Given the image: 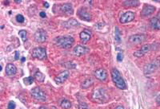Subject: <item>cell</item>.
<instances>
[{
  "mask_svg": "<svg viewBox=\"0 0 160 109\" xmlns=\"http://www.w3.org/2000/svg\"><path fill=\"white\" fill-rule=\"evenodd\" d=\"M75 42L74 38L69 35L66 36H59L55 38L54 43L56 46L62 49H68L73 46V44Z\"/></svg>",
  "mask_w": 160,
  "mask_h": 109,
  "instance_id": "obj_1",
  "label": "cell"
},
{
  "mask_svg": "<svg viewBox=\"0 0 160 109\" xmlns=\"http://www.w3.org/2000/svg\"><path fill=\"white\" fill-rule=\"evenodd\" d=\"M111 74L113 83L115 84V85L118 89H122V90H124V89H127V84H126L125 80L122 78V75L120 74L118 69H112V70L111 72Z\"/></svg>",
  "mask_w": 160,
  "mask_h": 109,
  "instance_id": "obj_2",
  "label": "cell"
},
{
  "mask_svg": "<svg viewBox=\"0 0 160 109\" xmlns=\"http://www.w3.org/2000/svg\"><path fill=\"white\" fill-rule=\"evenodd\" d=\"M92 100L97 102L98 104H103L104 102L107 101L108 96L106 94V92L102 89H97L93 91L91 95Z\"/></svg>",
  "mask_w": 160,
  "mask_h": 109,
  "instance_id": "obj_3",
  "label": "cell"
},
{
  "mask_svg": "<svg viewBox=\"0 0 160 109\" xmlns=\"http://www.w3.org/2000/svg\"><path fill=\"white\" fill-rule=\"evenodd\" d=\"M160 65V61L158 60H154L151 61L150 63L147 64L144 66L143 68V73L146 76H149V75L152 74L153 73H155L158 69V66Z\"/></svg>",
  "mask_w": 160,
  "mask_h": 109,
  "instance_id": "obj_4",
  "label": "cell"
},
{
  "mask_svg": "<svg viewBox=\"0 0 160 109\" xmlns=\"http://www.w3.org/2000/svg\"><path fill=\"white\" fill-rule=\"evenodd\" d=\"M31 97L38 101L44 102L47 100V95L39 87H35L31 90Z\"/></svg>",
  "mask_w": 160,
  "mask_h": 109,
  "instance_id": "obj_5",
  "label": "cell"
},
{
  "mask_svg": "<svg viewBox=\"0 0 160 109\" xmlns=\"http://www.w3.org/2000/svg\"><path fill=\"white\" fill-rule=\"evenodd\" d=\"M31 55L34 58H37L38 60H44L47 58V52L45 48L37 47L32 50Z\"/></svg>",
  "mask_w": 160,
  "mask_h": 109,
  "instance_id": "obj_6",
  "label": "cell"
},
{
  "mask_svg": "<svg viewBox=\"0 0 160 109\" xmlns=\"http://www.w3.org/2000/svg\"><path fill=\"white\" fill-rule=\"evenodd\" d=\"M34 38H35V42L38 43H43L47 41V38H48L47 32L43 29L37 30L34 35Z\"/></svg>",
  "mask_w": 160,
  "mask_h": 109,
  "instance_id": "obj_7",
  "label": "cell"
},
{
  "mask_svg": "<svg viewBox=\"0 0 160 109\" xmlns=\"http://www.w3.org/2000/svg\"><path fill=\"white\" fill-rule=\"evenodd\" d=\"M135 13L132 12V11H128V12L123 13L121 17L119 18V22L120 23L125 24L128 23V22H131L135 19Z\"/></svg>",
  "mask_w": 160,
  "mask_h": 109,
  "instance_id": "obj_8",
  "label": "cell"
},
{
  "mask_svg": "<svg viewBox=\"0 0 160 109\" xmlns=\"http://www.w3.org/2000/svg\"><path fill=\"white\" fill-rule=\"evenodd\" d=\"M59 11L62 14L65 15H73L74 14V9H73V6L71 3L69 2H66V3L60 4L59 5Z\"/></svg>",
  "mask_w": 160,
  "mask_h": 109,
  "instance_id": "obj_9",
  "label": "cell"
},
{
  "mask_svg": "<svg viewBox=\"0 0 160 109\" xmlns=\"http://www.w3.org/2000/svg\"><path fill=\"white\" fill-rule=\"evenodd\" d=\"M151 50V45H144L142 47L140 48L139 49H138L137 51H135L134 53V56L136 57H143L146 53H148V52Z\"/></svg>",
  "mask_w": 160,
  "mask_h": 109,
  "instance_id": "obj_10",
  "label": "cell"
},
{
  "mask_svg": "<svg viewBox=\"0 0 160 109\" xmlns=\"http://www.w3.org/2000/svg\"><path fill=\"white\" fill-rule=\"evenodd\" d=\"M78 15L79 16V18L82 20L88 21V22H90L92 18V16H91V13L86 9V8H80L78 11Z\"/></svg>",
  "mask_w": 160,
  "mask_h": 109,
  "instance_id": "obj_11",
  "label": "cell"
},
{
  "mask_svg": "<svg viewBox=\"0 0 160 109\" xmlns=\"http://www.w3.org/2000/svg\"><path fill=\"white\" fill-rule=\"evenodd\" d=\"M89 51V49L86 47L84 46H81V45H77L74 49H73V54L75 56L80 57L82 55L86 54Z\"/></svg>",
  "mask_w": 160,
  "mask_h": 109,
  "instance_id": "obj_12",
  "label": "cell"
},
{
  "mask_svg": "<svg viewBox=\"0 0 160 109\" xmlns=\"http://www.w3.org/2000/svg\"><path fill=\"white\" fill-rule=\"evenodd\" d=\"M70 73L69 71H62V73H60L58 76H56L55 77V82L56 84H62L66 80H68V78L69 77Z\"/></svg>",
  "mask_w": 160,
  "mask_h": 109,
  "instance_id": "obj_13",
  "label": "cell"
},
{
  "mask_svg": "<svg viewBox=\"0 0 160 109\" xmlns=\"http://www.w3.org/2000/svg\"><path fill=\"white\" fill-rule=\"evenodd\" d=\"M95 76L100 81H105L108 78V73L104 69H98L95 72Z\"/></svg>",
  "mask_w": 160,
  "mask_h": 109,
  "instance_id": "obj_14",
  "label": "cell"
},
{
  "mask_svg": "<svg viewBox=\"0 0 160 109\" xmlns=\"http://www.w3.org/2000/svg\"><path fill=\"white\" fill-rule=\"evenodd\" d=\"M146 40V36L144 34L131 35L129 38V42L132 44H139Z\"/></svg>",
  "mask_w": 160,
  "mask_h": 109,
  "instance_id": "obj_15",
  "label": "cell"
},
{
  "mask_svg": "<svg viewBox=\"0 0 160 109\" xmlns=\"http://www.w3.org/2000/svg\"><path fill=\"white\" fill-rule=\"evenodd\" d=\"M80 40L82 44H86L91 38V32L89 30H84L79 34Z\"/></svg>",
  "mask_w": 160,
  "mask_h": 109,
  "instance_id": "obj_16",
  "label": "cell"
},
{
  "mask_svg": "<svg viewBox=\"0 0 160 109\" xmlns=\"http://www.w3.org/2000/svg\"><path fill=\"white\" fill-rule=\"evenodd\" d=\"M155 7L151 5H145L142 8V11H141V15L144 17L149 16V15H152L153 13L155 12Z\"/></svg>",
  "mask_w": 160,
  "mask_h": 109,
  "instance_id": "obj_17",
  "label": "cell"
},
{
  "mask_svg": "<svg viewBox=\"0 0 160 109\" xmlns=\"http://www.w3.org/2000/svg\"><path fill=\"white\" fill-rule=\"evenodd\" d=\"M5 72H6V74L8 75V76H15L17 73L16 66L11 63L8 64V65H7V66H6Z\"/></svg>",
  "mask_w": 160,
  "mask_h": 109,
  "instance_id": "obj_18",
  "label": "cell"
},
{
  "mask_svg": "<svg viewBox=\"0 0 160 109\" xmlns=\"http://www.w3.org/2000/svg\"><path fill=\"white\" fill-rule=\"evenodd\" d=\"M150 25L154 30H160V20L158 18H152L150 20Z\"/></svg>",
  "mask_w": 160,
  "mask_h": 109,
  "instance_id": "obj_19",
  "label": "cell"
},
{
  "mask_svg": "<svg viewBox=\"0 0 160 109\" xmlns=\"http://www.w3.org/2000/svg\"><path fill=\"white\" fill-rule=\"evenodd\" d=\"M63 25L65 27H68V28L76 27V26H78V25H79V22H78V21L75 20V19H74V18H72V19L68 20V22H64Z\"/></svg>",
  "mask_w": 160,
  "mask_h": 109,
  "instance_id": "obj_20",
  "label": "cell"
},
{
  "mask_svg": "<svg viewBox=\"0 0 160 109\" xmlns=\"http://www.w3.org/2000/svg\"><path fill=\"white\" fill-rule=\"evenodd\" d=\"M122 5L126 7H136L139 5V2L138 1H134V0H131V1H124L122 2Z\"/></svg>",
  "mask_w": 160,
  "mask_h": 109,
  "instance_id": "obj_21",
  "label": "cell"
},
{
  "mask_svg": "<svg viewBox=\"0 0 160 109\" xmlns=\"http://www.w3.org/2000/svg\"><path fill=\"white\" fill-rule=\"evenodd\" d=\"M34 78L35 80H36L38 82H40V83H42V82L45 80V75L42 73V72H40L39 70L36 72L34 75Z\"/></svg>",
  "mask_w": 160,
  "mask_h": 109,
  "instance_id": "obj_22",
  "label": "cell"
},
{
  "mask_svg": "<svg viewBox=\"0 0 160 109\" xmlns=\"http://www.w3.org/2000/svg\"><path fill=\"white\" fill-rule=\"evenodd\" d=\"M60 106L63 109H69L71 107V103L68 100L64 99V100H62V101L60 102Z\"/></svg>",
  "mask_w": 160,
  "mask_h": 109,
  "instance_id": "obj_23",
  "label": "cell"
},
{
  "mask_svg": "<svg viewBox=\"0 0 160 109\" xmlns=\"http://www.w3.org/2000/svg\"><path fill=\"white\" fill-rule=\"evenodd\" d=\"M92 84H93L92 79H91V78L86 79V80H84L82 82L81 87H82V89H88V88H89Z\"/></svg>",
  "mask_w": 160,
  "mask_h": 109,
  "instance_id": "obj_24",
  "label": "cell"
},
{
  "mask_svg": "<svg viewBox=\"0 0 160 109\" xmlns=\"http://www.w3.org/2000/svg\"><path fill=\"white\" fill-rule=\"evenodd\" d=\"M18 34H19L20 38H21V39H22V42H27V40H28V32H27V31L24 30H19V32H18Z\"/></svg>",
  "mask_w": 160,
  "mask_h": 109,
  "instance_id": "obj_25",
  "label": "cell"
},
{
  "mask_svg": "<svg viewBox=\"0 0 160 109\" xmlns=\"http://www.w3.org/2000/svg\"><path fill=\"white\" fill-rule=\"evenodd\" d=\"M34 80H35L34 77H32V76H28V77H26V78L23 79V82L24 84H27V85H30V84H33Z\"/></svg>",
  "mask_w": 160,
  "mask_h": 109,
  "instance_id": "obj_26",
  "label": "cell"
},
{
  "mask_svg": "<svg viewBox=\"0 0 160 109\" xmlns=\"http://www.w3.org/2000/svg\"><path fill=\"white\" fill-rule=\"evenodd\" d=\"M115 41L117 42H120L121 38H120V32L118 27H115Z\"/></svg>",
  "mask_w": 160,
  "mask_h": 109,
  "instance_id": "obj_27",
  "label": "cell"
},
{
  "mask_svg": "<svg viewBox=\"0 0 160 109\" xmlns=\"http://www.w3.org/2000/svg\"><path fill=\"white\" fill-rule=\"evenodd\" d=\"M78 109H88V107L85 102H80L78 104Z\"/></svg>",
  "mask_w": 160,
  "mask_h": 109,
  "instance_id": "obj_28",
  "label": "cell"
},
{
  "mask_svg": "<svg viewBox=\"0 0 160 109\" xmlns=\"http://www.w3.org/2000/svg\"><path fill=\"white\" fill-rule=\"evenodd\" d=\"M16 20H17V22H20V23H22V22H24V20H25V19H24V17L22 16V15H16Z\"/></svg>",
  "mask_w": 160,
  "mask_h": 109,
  "instance_id": "obj_29",
  "label": "cell"
},
{
  "mask_svg": "<svg viewBox=\"0 0 160 109\" xmlns=\"http://www.w3.org/2000/svg\"><path fill=\"white\" fill-rule=\"evenodd\" d=\"M16 107V104L14 101H10L8 105V109H15Z\"/></svg>",
  "mask_w": 160,
  "mask_h": 109,
  "instance_id": "obj_30",
  "label": "cell"
},
{
  "mask_svg": "<svg viewBox=\"0 0 160 109\" xmlns=\"http://www.w3.org/2000/svg\"><path fill=\"white\" fill-rule=\"evenodd\" d=\"M122 57H123V56H122V54L121 53H118V54H117V61H118V62L122 61Z\"/></svg>",
  "mask_w": 160,
  "mask_h": 109,
  "instance_id": "obj_31",
  "label": "cell"
},
{
  "mask_svg": "<svg viewBox=\"0 0 160 109\" xmlns=\"http://www.w3.org/2000/svg\"><path fill=\"white\" fill-rule=\"evenodd\" d=\"M39 15H40V17H42V18H46V16H47L45 12H40Z\"/></svg>",
  "mask_w": 160,
  "mask_h": 109,
  "instance_id": "obj_32",
  "label": "cell"
},
{
  "mask_svg": "<svg viewBox=\"0 0 160 109\" xmlns=\"http://www.w3.org/2000/svg\"><path fill=\"white\" fill-rule=\"evenodd\" d=\"M156 102L158 103V105H160V94L156 97Z\"/></svg>",
  "mask_w": 160,
  "mask_h": 109,
  "instance_id": "obj_33",
  "label": "cell"
},
{
  "mask_svg": "<svg viewBox=\"0 0 160 109\" xmlns=\"http://www.w3.org/2000/svg\"><path fill=\"white\" fill-rule=\"evenodd\" d=\"M18 56H19V53H18V52H15V60H18Z\"/></svg>",
  "mask_w": 160,
  "mask_h": 109,
  "instance_id": "obj_34",
  "label": "cell"
},
{
  "mask_svg": "<svg viewBox=\"0 0 160 109\" xmlns=\"http://www.w3.org/2000/svg\"><path fill=\"white\" fill-rule=\"evenodd\" d=\"M115 109H125V108H124V107H122V106H121V105H118V106H117V107H115Z\"/></svg>",
  "mask_w": 160,
  "mask_h": 109,
  "instance_id": "obj_35",
  "label": "cell"
},
{
  "mask_svg": "<svg viewBox=\"0 0 160 109\" xmlns=\"http://www.w3.org/2000/svg\"><path fill=\"white\" fill-rule=\"evenodd\" d=\"M44 6H46V8L49 7V4H48V2H45V3H44Z\"/></svg>",
  "mask_w": 160,
  "mask_h": 109,
  "instance_id": "obj_36",
  "label": "cell"
},
{
  "mask_svg": "<svg viewBox=\"0 0 160 109\" xmlns=\"http://www.w3.org/2000/svg\"><path fill=\"white\" fill-rule=\"evenodd\" d=\"M38 109H48V108H47V107H40Z\"/></svg>",
  "mask_w": 160,
  "mask_h": 109,
  "instance_id": "obj_37",
  "label": "cell"
},
{
  "mask_svg": "<svg viewBox=\"0 0 160 109\" xmlns=\"http://www.w3.org/2000/svg\"><path fill=\"white\" fill-rule=\"evenodd\" d=\"M15 2H16L17 3H18V2L20 3V2H21V1H18V0H15Z\"/></svg>",
  "mask_w": 160,
  "mask_h": 109,
  "instance_id": "obj_38",
  "label": "cell"
},
{
  "mask_svg": "<svg viewBox=\"0 0 160 109\" xmlns=\"http://www.w3.org/2000/svg\"><path fill=\"white\" fill-rule=\"evenodd\" d=\"M22 61L23 62L24 61H25V57H22Z\"/></svg>",
  "mask_w": 160,
  "mask_h": 109,
  "instance_id": "obj_39",
  "label": "cell"
}]
</instances>
